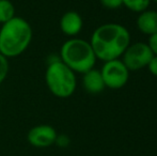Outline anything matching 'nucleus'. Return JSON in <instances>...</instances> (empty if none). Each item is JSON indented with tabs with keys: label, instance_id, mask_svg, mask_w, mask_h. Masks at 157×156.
<instances>
[{
	"label": "nucleus",
	"instance_id": "nucleus-5",
	"mask_svg": "<svg viewBox=\"0 0 157 156\" xmlns=\"http://www.w3.org/2000/svg\"><path fill=\"white\" fill-rule=\"evenodd\" d=\"M153 56L147 43L136 42L130 43L125 49L122 55V61L129 72H137L147 67Z\"/></svg>",
	"mask_w": 157,
	"mask_h": 156
},
{
	"label": "nucleus",
	"instance_id": "nucleus-11",
	"mask_svg": "<svg viewBox=\"0 0 157 156\" xmlns=\"http://www.w3.org/2000/svg\"><path fill=\"white\" fill-rule=\"evenodd\" d=\"M15 17V8L10 0H0V24L3 25L6 21Z\"/></svg>",
	"mask_w": 157,
	"mask_h": 156
},
{
	"label": "nucleus",
	"instance_id": "nucleus-2",
	"mask_svg": "<svg viewBox=\"0 0 157 156\" xmlns=\"http://www.w3.org/2000/svg\"><path fill=\"white\" fill-rule=\"evenodd\" d=\"M31 41L32 28L23 17H13L0 28V54L8 59L21 56Z\"/></svg>",
	"mask_w": 157,
	"mask_h": 156
},
{
	"label": "nucleus",
	"instance_id": "nucleus-13",
	"mask_svg": "<svg viewBox=\"0 0 157 156\" xmlns=\"http://www.w3.org/2000/svg\"><path fill=\"white\" fill-rule=\"evenodd\" d=\"M9 70H10V64H9L8 58L0 54V85L6 80Z\"/></svg>",
	"mask_w": 157,
	"mask_h": 156
},
{
	"label": "nucleus",
	"instance_id": "nucleus-1",
	"mask_svg": "<svg viewBox=\"0 0 157 156\" xmlns=\"http://www.w3.org/2000/svg\"><path fill=\"white\" fill-rule=\"evenodd\" d=\"M90 44L96 58L107 62L122 57L130 44V33L120 24H104L93 31Z\"/></svg>",
	"mask_w": 157,
	"mask_h": 156
},
{
	"label": "nucleus",
	"instance_id": "nucleus-16",
	"mask_svg": "<svg viewBox=\"0 0 157 156\" xmlns=\"http://www.w3.org/2000/svg\"><path fill=\"white\" fill-rule=\"evenodd\" d=\"M147 45H149L151 51L153 52L154 56H157V33H154L149 36V41H147Z\"/></svg>",
	"mask_w": 157,
	"mask_h": 156
},
{
	"label": "nucleus",
	"instance_id": "nucleus-12",
	"mask_svg": "<svg viewBox=\"0 0 157 156\" xmlns=\"http://www.w3.org/2000/svg\"><path fill=\"white\" fill-rule=\"evenodd\" d=\"M122 2L123 6L132 12L141 13L149 9L151 0H122Z\"/></svg>",
	"mask_w": 157,
	"mask_h": 156
},
{
	"label": "nucleus",
	"instance_id": "nucleus-18",
	"mask_svg": "<svg viewBox=\"0 0 157 156\" xmlns=\"http://www.w3.org/2000/svg\"><path fill=\"white\" fill-rule=\"evenodd\" d=\"M151 1H154V2H156V3H157V0H151Z\"/></svg>",
	"mask_w": 157,
	"mask_h": 156
},
{
	"label": "nucleus",
	"instance_id": "nucleus-15",
	"mask_svg": "<svg viewBox=\"0 0 157 156\" xmlns=\"http://www.w3.org/2000/svg\"><path fill=\"white\" fill-rule=\"evenodd\" d=\"M71 143V139L67 135L65 134H60V135H57L56 141H55V144L59 146V148H67Z\"/></svg>",
	"mask_w": 157,
	"mask_h": 156
},
{
	"label": "nucleus",
	"instance_id": "nucleus-8",
	"mask_svg": "<svg viewBox=\"0 0 157 156\" xmlns=\"http://www.w3.org/2000/svg\"><path fill=\"white\" fill-rule=\"evenodd\" d=\"M83 27L82 17L76 11H67L60 18V29L65 36L75 38Z\"/></svg>",
	"mask_w": 157,
	"mask_h": 156
},
{
	"label": "nucleus",
	"instance_id": "nucleus-6",
	"mask_svg": "<svg viewBox=\"0 0 157 156\" xmlns=\"http://www.w3.org/2000/svg\"><path fill=\"white\" fill-rule=\"evenodd\" d=\"M101 74L106 88L112 90L123 88L127 83L128 78H129V71L120 59H114V60L104 62Z\"/></svg>",
	"mask_w": 157,
	"mask_h": 156
},
{
	"label": "nucleus",
	"instance_id": "nucleus-7",
	"mask_svg": "<svg viewBox=\"0 0 157 156\" xmlns=\"http://www.w3.org/2000/svg\"><path fill=\"white\" fill-rule=\"evenodd\" d=\"M57 135L58 134L52 126L47 124H41L33 126L29 129L27 134V140L34 148L45 149L55 144Z\"/></svg>",
	"mask_w": 157,
	"mask_h": 156
},
{
	"label": "nucleus",
	"instance_id": "nucleus-3",
	"mask_svg": "<svg viewBox=\"0 0 157 156\" xmlns=\"http://www.w3.org/2000/svg\"><path fill=\"white\" fill-rule=\"evenodd\" d=\"M60 60L74 73L85 74L94 69L97 58L90 42L78 38H71L61 46Z\"/></svg>",
	"mask_w": 157,
	"mask_h": 156
},
{
	"label": "nucleus",
	"instance_id": "nucleus-10",
	"mask_svg": "<svg viewBox=\"0 0 157 156\" xmlns=\"http://www.w3.org/2000/svg\"><path fill=\"white\" fill-rule=\"evenodd\" d=\"M82 86L85 90L90 94H98L106 88L105 82L101 77V71L92 69L82 74Z\"/></svg>",
	"mask_w": 157,
	"mask_h": 156
},
{
	"label": "nucleus",
	"instance_id": "nucleus-4",
	"mask_svg": "<svg viewBox=\"0 0 157 156\" xmlns=\"http://www.w3.org/2000/svg\"><path fill=\"white\" fill-rule=\"evenodd\" d=\"M45 81L48 90L59 98L72 96L77 87L76 73L64 64L60 60V57L48 62Z\"/></svg>",
	"mask_w": 157,
	"mask_h": 156
},
{
	"label": "nucleus",
	"instance_id": "nucleus-17",
	"mask_svg": "<svg viewBox=\"0 0 157 156\" xmlns=\"http://www.w3.org/2000/svg\"><path fill=\"white\" fill-rule=\"evenodd\" d=\"M147 67L152 75L157 77V56H153V58L151 59V61L149 62Z\"/></svg>",
	"mask_w": 157,
	"mask_h": 156
},
{
	"label": "nucleus",
	"instance_id": "nucleus-9",
	"mask_svg": "<svg viewBox=\"0 0 157 156\" xmlns=\"http://www.w3.org/2000/svg\"><path fill=\"white\" fill-rule=\"evenodd\" d=\"M136 24L139 31L147 36L157 33V11L147 9L143 12L139 13Z\"/></svg>",
	"mask_w": 157,
	"mask_h": 156
},
{
	"label": "nucleus",
	"instance_id": "nucleus-14",
	"mask_svg": "<svg viewBox=\"0 0 157 156\" xmlns=\"http://www.w3.org/2000/svg\"><path fill=\"white\" fill-rule=\"evenodd\" d=\"M101 6L109 10H116L123 6L122 0H99Z\"/></svg>",
	"mask_w": 157,
	"mask_h": 156
}]
</instances>
